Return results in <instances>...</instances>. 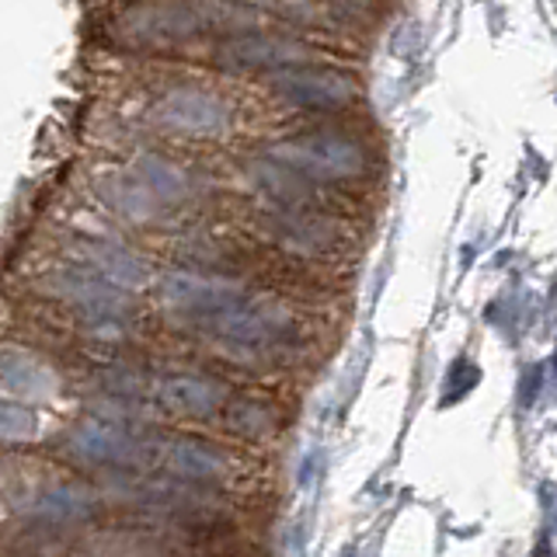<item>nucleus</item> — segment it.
Wrapping results in <instances>:
<instances>
[{
  "label": "nucleus",
  "instance_id": "obj_9",
  "mask_svg": "<svg viewBox=\"0 0 557 557\" xmlns=\"http://www.w3.org/2000/svg\"><path fill=\"white\" fill-rule=\"evenodd\" d=\"M153 115H157V122H164V126L182 129V133H216L226 122L223 101L206 91H196V87L171 91L168 98L157 101Z\"/></svg>",
  "mask_w": 557,
  "mask_h": 557
},
{
  "label": "nucleus",
  "instance_id": "obj_11",
  "mask_svg": "<svg viewBox=\"0 0 557 557\" xmlns=\"http://www.w3.org/2000/svg\"><path fill=\"white\" fill-rule=\"evenodd\" d=\"M168 470L178 481L206 484V481L223 478V457L213 446H206V443L182 440V443H174L171 453H168Z\"/></svg>",
  "mask_w": 557,
  "mask_h": 557
},
{
  "label": "nucleus",
  "instance_id": "obj_7",
  "mask_svg": "<svg viewBox=\"0 0 557 557\" xmlns=\"http://www.w3.org/2000/svg\"><path fill=\"white\" fill-rule=\"evenodd\" d=\"M66 449L77 460L95 463V467H139L147 457V449L139 440H133L129 432H122L119 425L109 422H84L70 435Z\"/></svg>",
  "mask_w": 557,
  "mask_h": 557
},
{
  "label": "nucleus",
  "instance_id": "obj_17",
  "mask_svg": "<svg viewBox=\"0 0 557 557\" xmlns=\"http://www.w3.org/2000/svg\"><path fill=\"white\" fill-rule=\"evenodd\" d=\"M0 418H4V425H0V429H4V440H8V443L22 440V435L32 432V414H28L25 408L11 405V400L4 405V414H0Z\"/></svg>",
  "mask_w": 557,
  "mask_h": 557
},
{
  "label": "nucleus",
  "instance_id": "obj_1",
  "mask_svg": "<svg viewBox=\"0 0 557 557\" xmlns=\"http://www.w3.org/2000/svg\"><path fill=\"white\" fill-rule=\"evenodd\" d=\"M251 22L255 11L226 4V0H171V4H153L147 11H139L133 28L139 35H161V39H188V35H206V32L237 35Z\"/></svg>",
  "mask_w": 557,
  "mask_h": 557
},
{
  "label": "nucleus",
  "instance_id": "obj_12",
  "mask_svg": "<svg viewBox=\"0 0 557 557\" xmlns=\"http://www.w3.org/2000/svg\"><path fill=\"white\" fill-rule=\"evenodd\" d=\"M81 255L87 258V265H91L95 272H101L104 278H112V283L126 286V289L139 286L147 278L144 261L133 258L129 251L115 248V244H109V240H84Z\"/></svg>",
  "mask_w": 557,
  "mask_h": 557
},
{
  "label": "nucleus",
  "instance_id": "obj_10",
  "mask_svg": "<svg viewBox=\"0 0 557 557\" xmlns=\"http://www.w3.org/2000/svg\"><path fill=\"white\" fill-rule=\"evenodd\" d=\"M153 397L174 414L209 418V414H216L223 408L226 391L220 387L216 380H206V376H164L161 383H157Z\"/></svg>",
  "mask_w": 557,
  "mask_h": 557
},
{
  "label": "nucleus",
  "instance_id": "obj_16",
  "mask_svg": "<svg viewBox=\"0 0 557 557\" xmlns=\"http://www.w3.org/2000/svg\"><path fill=\"white\" fill-rule=\"evenodd\" d=\"M226 425L255 440V435H265L275 429V411L269 405H261V400L244 397V400H234V405L226 408Z\"/></svg>",
  "mask_w": 557,
  "mask_h": 557
},
{
  "label": "nucleus",
  "instance_id": "obj_15",
  "mask_svg": "<svg viewBox=\"0 0 557 557\" xmlns=\"http://www.w3.org/2000/svg\"><path fill=\"white\" fill-rule=\"evenodd\" d=\"M139 178H144L150 196H157L161 202H182L188 196V178L174 164L161 161V157H144L139 161Z\"/></svg>",
  "mask_w": 557,
  "mask_h": 557
},
{
  "label": "nucleus",
  "instance_id": "obj_14",
  "mask_svg": "<svg viewBox=\"0 0 557 557\" xmlns=\"http://www.w3.org/2000/svg\"><path fill=\"white\" fill-rule=\"evenodd\" d=\"M35 516L46 519L49 527H70V522L91 516V498L77 484H57L35 502Z\"/></svg>",
  "mask_w": 557,
  "mask_h": 557
},
{
  "label": "nucleus",
  "instance_id": "obj_4",
  "mask_svg": "<svg viewBox=\"0 0 557 557\" xmlns=\"http://www.w3.org/2000/svg\"><path fill=\"white\" fill-rule=\"evenodd\" d=\"M220 66L226 70H286L310 60V49L283 35H248L237 32L220 46Z\"/></svg>",
  "mask_w": 557,
  "mask_h": 557
},
{
  "label": "nucleus",
  "instance_id": "obj_13",
  "mask_svg": "<svg viewBox=\"0 0 557 557\" xmlns=\"http://www.w3.org/2000/svg\"><path fill=\"white\" fill-rule=\"evenodd\" d=\"M4 391L8 394H25V397H52L57 394V376L35 359L14 352H4Z\"/></svg>",
  "mask_w": 557,
  "mask_h": 557
},
{
  "label": "nucleus",
  "instance_id": "obj_6",
  "mask_svg": "<svg viewBox=\"0 0 557 557\" xmlns=\"http://www.w3.org/2000/svg\"><path fill=\"white\" fill-rule=\"evenodd\" d=\"M272 87L293 104L304 109H331V104H345L356 95V81L338 70H321V66H286L275 70Z\"/></svg>",
  "mask_w": 557,
  "mask_h": 557
},
{
  "label": "nucleus",
  "instance_id": "obj_3",
  "mask_svg": "<svg viewBox=\"0 0 557 557\" xmlns=\"http://www.w3.org/2000/svg\"><path fill=\"white\" fill-rule=\"evenodd\" d=\"M209 327H213V335L237 348H269L296 335V324L286 310L255 307L248 300H237L234 307L220 310L216 318H209Z\"/></svg>",
  "mask_w": 557,
  "mask_h": 557
},
{
  "label": "nucleus",
  "instance_id": "obj_8",
  "mask_svg": "<svg viewBox=\"0 0 557 557\" xmlns=\"http://www.w3.org/2000/svg\"><path fill=\"white\" fill-rule=\"evenodd\" d=\"M57 289H60L74 307H81L95 324H112V321H119L122 313L129 310L126 286L112 283V278H104L101 272H98V275L81 272V269L60 272V275H57Z\"/></svg>",
  "mask_w": 557,
  "mask_h": 557
},
{
  "label": "nucleus",
  "instance_id": "obj_2",
  "mask_svg": "<svg viewBox=\"0 0 557 557\" xmlns=\"http://www.w3.org/2000/svg\"><path fill=\"white\" fill-rule=\"evenodd\" d=\"M275 161L296 168L313 182H335V178H356L366 171V150L345 133H304L286 139L272 150Z\"/></svg>",
  "mask_w": 557,
  "mask_h": 557
},
{
  "label": "nucleus",
  "instance_id": "obj_5",
  "mask_svg": "<svg viewBox=\"0 0 557 557\" xmlns=\"http://www.w3.org/2000/svg\"><path fill=\"white\" fill-rule=\"evenodd\" d=\"M161 300L171 310L209 321V318H216L220 310L244 300V293L231 283H223V278H209L199 272H171L161 278Z\"/></svg>",
  "mask_w": 557,
  "mask_h": 557
}]
</instances>
